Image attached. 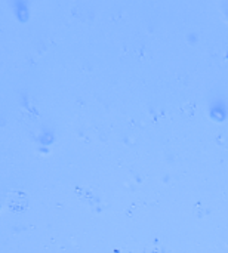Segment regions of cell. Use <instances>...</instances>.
<instances>
[{
  "label": "cell",
  "instance_id": "6da1fadb",
  "mask_svg": "<svg viewBox=\"0 0 228 253\" xmlns=\"http://www.w3.org/2000/svg\"><path fill=\"white\" fill-rule=\"evenodd\" d=\"M6 202H7V206L15 212H21V211H25L28 208V197L19 191L9 193L6 197Z\"/></svg>",
  "mask_w": 228,
  "mask_h": 253
}]
</instances>
